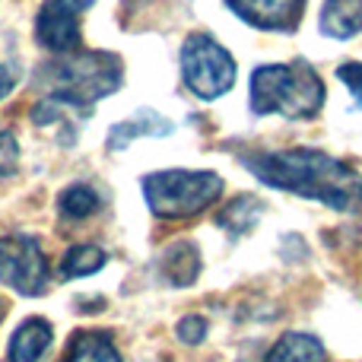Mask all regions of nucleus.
I'll return each mask as SVG.
<instances>
[{
	"label": "nucleus",
	"mask_w": 362,
	"mask_h": 362,
	"mask_svg": "<svg viewBox=\"0 0 362 362\" xmlns=\"http://www.w3.org/2000/svg\"><path fill=\"white\" fill-rule=\"evenodd\" d=\"M321 32L327 38H353L362 32V0H325Z\"/></svg>",
	"instance_id": "obj_12"
},
{
	"label": "nucleus",
	"mask_w": 362,
	"mask_h": 362,
	"mask_svg": "<svg viewBox=\"0 0 362 362\" xmlns=\"http://www.w3.org/2000/svg\"><path fill=\"white\" fill-rule=\"evenodd\" d=\"M204 337H206V321L200 318V315H187V318L178 321V340L197 346Z\"/></svg>",
	"instance_id": "obj_20"
},
{
	"label": "nucleus",
	"mask_w": 362,
	"mask_h": 362,
	"mask_svg": "<svg viewBox=\"0 0 362 362\" xmlns=\"http://www.w3.org/2000/svg\"><path fill=\"white\" fill-rule=\"evenodd\" d=\"M16 159H19L16 137H13L10 131H0V178L16 169Z\"/></svg>",
	"instance_id": "obj_19"
},
{
	"label": "nucleus",
	"mask_w": 362,
	"mask_h": 362,
	"mask_svg": "<svg viewBox=\"0 0 362 362\" xmlns=\"http://www.w3.org/2000/svg\"><path fill=\"white\" fill-rule=\"evenodd\" d=\"M57 206H61V213L67 219H86L99 210V194H95V187H89V185H70L61 191Z\"/></svg>",
	"instance_id": "obj_17"
},
{
	"label": "nucleus",
	"mask_w": 362,
	"mask_h": 362,
	"mask_svg": "<svg viewBox=\"0 0 362 362\" xmlns=\"http://www.w3.org/2000/svg\"><path fill=\"white\" fill-rule=\"evenodd\" d=\"M267 362H325V344L312 334H283L267 353Z\"/></svg>",
	"instance_id": "obj_14"
},
{
	"label": "nucleus",
	"mask_w": 362,
	"mask_h": 362,
	"mask_svg": "<svg viewBox=\"0 0 362 362\" xmlns=\"http://www.w3.org/2000/svg\"><path fill=\"white\" fill-rule=\"evenodd\" d=\"M181 80L197 99L213 102L235 86V61L216 38L194 32L181 45Z\"/></svg>",
	"instance_id": "obj_5"
},
{
	"label": "nucleus",
	"mask_w": 362,
	"mask_h": 362,
	"mask_svg": "<svg viewBox=\"0 0 362 362\" xmlns=\"http://www.w3.org/2000/svg\"><path fill=\"white\" fill-rule=\"evenodd\" d=\"M124 80V64L108 51H80L48 61L35 74V86H42L45 99L35 105V124H51L67 112L86 115L99 99L118 93Z\"/></svg>",
	"instance_id": "obj_2"
},
{
	"label": "nucleus",
	"mask_w": 362,
	"mask_h": 362,
	"mask_svg": "<svg viewBox=\"0 0 362 362\" xmlns=\"http://www.w3.org/2000/svg\"><path fill=\"white\" fill-rule=\"evenodd\" d=\"M108 261V255L99 245H74L67 255L61 257V276L64 280H76V276H89L95 270H102V264Z\"/></svg>",
	"instance_id": "obj_16"
},
{
	"label": "nucleus",
	"mask_w": 362,
	"mask_h": 362,
	"mask_svg": "<svg viewBox=\"0 0 362 362\" xmlns=\"http://www.w3.org/2000/svg\"><path fill=\"white\" fill-rule=\"evenodd\" d=\"M13 89H16V67L0 64V99H6Z\"/></svg>",
	"instance_id": "obj_21"
},
{
	"label": "nucleus",
	"mask_w": 362,
	"mask_h": 362,
	"mask_svg": "<svg viewBox=\"0 0 362 362\" xmlns=\"http://www.w3.org/2000/svg\"><path fill=\"white\" fill-rule=\"evenodd\" d=\"M172 131H175L172 121L159 118L153 108H140L134 118L112 127V134H108V150H124V146L137 137H169Z\"/></svg>",
	"instance_id": "obj_11"
},
{
	"label": "nucleus",
	"mask_w": 362,
	"mask_h": 362,
	"mask_svg": "<svg viewBox=\"0 0 362 362\" xmlns=\"http://www.w3.org/2000/svg\"><path fill=\"white\" fill-rule=\"evenodd\" d=\"M95 0H45L35 16V42L54 54H74L80 51V16Z\"/></svg>",
	"instance_id": "obj_7"
},
{
	"label": "nucleus",
	"mask_w": 362,
	"mask_h": 362,
	"mask_svg": "<svg viewBox=\"0 0 362 362\" xmlns=\"http://www.w3.org/2000/svg\"><path fill=\"white\" fill-rule=\"evenodd\" d=\"M223 194V178L216 172L165 169L144 178V200L159 219H187L210 210Z\"/></svg>",
	"instance_id": "obj_4"
},
{
	"label": "nucleus",
	"mask_w": 362,
	"mask_h": 362,
	"mask_svg": "<svg viewBox=\"0 0 362 362\" xmlns=\"http://www.w3.org/2000/svg\"><path fill=\"white\" fill-rule=\"evenodd\" d=\"M0 283L19 296H42L48 289V264L32 235H0Z\"/></svg>",
	"instance_id": "obj_6"
},
{
	"label": "nucleus",
	"mask_w": 362,
	"mask_h": 362,
	"mask_svg": "<svg viewBox=\"0 0 362 362\" xmlns=\"http://www.w3.org/2000/svg\"><path fill=\"white\" fill-rule=\"evenodd\" d=\"M226 6L261 32H293L305 13V0H226Z\"/></svg>",
	"instance_id": "obj_8"
},
{
	"label": "nucleus",
	"mask_w": 362,
	"mask_h": 362,
	"mask_svg": "<svg viewBox=\"0 0 362 362\" xmlns=\"http://www.w3.org/2000/svg\"><path fill=\"white\" fill-rule=\"evenodd\" d=\"M337 80L353 93V99L362 102V61H346L337 67Z\"/></svg>",
	"instance_id": "obj_18"
},
{
	"label": "nucleus",
	"mask_w": 362,
	"mask_h": 362,
	"mask_svg": "<svg viewBox=\"0 0 362 362\" xmlns=\"http://www.w3.org/2000/svg\"><path fill=\"white\" fill-rule=\"evenodd\" d=\"M51 340H54V331H51L48 321L29 318L13 331L6 356H10V362H42V356L51 346Z\"/></svg>",
	"instance_id": "obj_10"
},
{
	"label": "nucleus",
	"mask_w": 362,
	"mask_h": 362,
	"mask_svg": "<svg viewBox=\"0 0 362 362\" xmlns=\"http://www.w3.org/2000/svg\"><path fill=\"white\" fill-rule=\"evenodd\" d=\"M64 362H124V359H121V353L115 350V344H112L108 334L80 331V334L70 337Z\"/></svg>",
	"instance_id": "obj_13"
},
{
	"label": "nucleus",
	"mask_w": 362,
	"mask_h": 362,
	"mask_svg": "<svg viewBox=\"0 0 362 362\" xmlns=\"http://www.w3.org/2000/svg\"><path fill=\"white\" fill-rule=\"evenodd\" d=\"M261 213H264L261 197H255V194H238L229 206H223V213L216 216V223L223 226L229 235H245V232H251L257 226Z\"/></svg>",
	"instance_id": "obj_15"
},
{
	"label": "nucleus",
	"mask_w": 362,
	"mask_h": 362,
	"mask_svg": "<svg viewBox=\"0 0 362 362\" xmlns=\"http://www.w3.org/2000/svg\"><path fill=\"white\" fill-rule=\"evenodd\" d=\"M245 169L276 191L299 194L331 210H362V175L321 150H276L245 156Z\"/></svg>",
	"instance_id": "obj_1"
},
{
	"label": "nucleus",
	"mask_w": 362,
	"mask_h": 362,
	"mask_svg": "<svg viewBox=\"0 0 362 362\" xmlns=\"http://www.w3.org/2000/svg\"><path fill=\"white\" fill-rule=\"evenodd\" d=\"M4 312H6V305H4V299H0V321H4Z\"/></svg>",
	"instance_id": "obj_22"
},
{
	"label": "nucleus",
	"mask_w": 362,
	"mask_h": 362,
	"mask_svg": "<svg viewBox=\"0 0 362 362\" xmlns=\"http://www.w3.org/2000/svg\"><path fill=\"white\" fill-rule=\"evenodd\" d=\"M251 112L283 115L293 121L318 118L325 105V83L308 61L296 57L289 64H264L251 74Z\"/></svg>",
	"instance_id": "obj_3"
},
{
	"label": "nucleus",
	"mask_w": 362,
	"mask_h": 362,
	"mask_svg": "<svg viewBox=\"0 0 362 362\" xmlns=\"http://www.w3.org/2000/svg\"><path fill=\"white\" fill-rule=\"evenodd\" d=\"M159 270H163V276H165L169 286H175V289L191 286V283L200 276V251H197V245L187 242V238L172 242L169 248L163 251V257H159Z\"/></svg>",
	"instance_id": "obj_9"
}]
</instances>
